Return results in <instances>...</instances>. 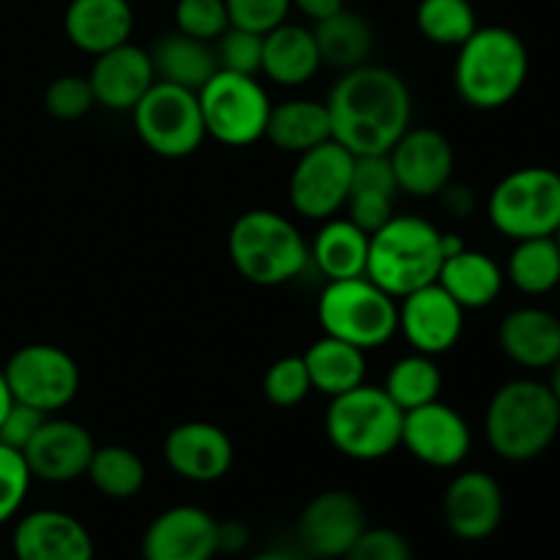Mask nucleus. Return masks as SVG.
<instances>
[{
    "label": "nucleus",
    "instance_id": "nucleus-1",
    "mask_svg": "<svg viewBox=\"0 0 560 560\" xmlns=\"http://www.w3.org/2000/svg\"><path fill=\"white\" fill-rule=\"evenodd\" d=\"M331 140L353 156H383L410 129L413 96L397 71L364 63L342 71L326 98Z\"/></svg>",
    "mask_w": 560,
    "mask_h": 560
},
{
    "label": "nucleus",
    "instance_id": "nucleus-2",
    "mask_svg": "<svg viewBox=\"0 0 560 560\" xmlns=\"http://www.w3.org/2000/svg\"><path fill=\"white\" fill-rule=\"evenodd\" d=\"M457 49L454 88L468 107L490 113L520 96L528 80L530 58L517 33L501 25L476 27Z\"/></svg>",
    "mask_w": 560,
    "mask_h": 560
},
{
    "label": "nucleus",
    "instance_id": "nucleus-3",
    "mask_svg": "<svg viewBox=\"0 0 560 560\" xmlns=\"http://www.w3.org/2000/svg\"><path fill=\"white\" fill-rule=\"evenodd\" d=\"M560 402L550 386L530 377L509 381L492 394L485 413V435L506 463H530L556 443Z\"/></svg>",
    "mask_w": 560,
    "mask_h": 560
},
{
    "label": "nucleus",
    "instance_id": "nucleus-4",
    "mask_svg": "<svg viewBox=\"0 0 560 560\" xmlns=\"http://www.w3.org/2000/svg\"><path fill=\"white\" fill-rule=\"evenodd\" d=\"M235 271L257 288L293 282L310 266V244L288 217L268 208L241 213L228 233Z\"/></svg>",
    "mask_w": 560,
    "mask_h": 560
},
{
    "label": "nucleus",
    "instance_id": "nucleus-5",
    "mask_svg": "<svg viewBox=\"0 0 560 560\" xmlns=\"http://www.w3.org/2000/svg\"><path fill=\"white\" fill-rule=\"evenodd\" d=\"M443 266V233L421 217L394 213L370 233L366 277L394 299L438 282Z\"/></svg>",
    "mask_w": 560,
    "mask_h": 560
},
{
    "label": "nucleus",
    "instance_id": "nucleus-6",
    "mask_svg": "<svg viewBox=\"0 0 560 560\" xmlns=\"http://www.w3.org/2000/svg\"><path fill=\"white\" fill-rule=\"evenodd\" d=\"M405 410L383 386H361L331 397L326 410V435L348 459L375 463L402 446Z\"/></svg>",
    "mask_w": 560,
    "mask_h": 560
},
{
    "label": "nucleus",
    "instance_id": "nucleus-7",
    "mask_svg": "<svg viewBox=\"0 0 560 560\" xmlns=\"http://www.w3.org/2000/svg\"><path fill=\"white\" fill-rule=\"evenodd\" d=\"M317 320L328 337L355 345L366 353L383 348L399 331V306L394 295L364 273L328 282L317 301Z\"/></svg>",
    "mask_w": 560,
    "mask_h": 560
},
{
    "label": "nucleus",
    "instance_id": "nucleus-8",
    "mask_svg": "<svg viewBox=\"0 0 560 560\" xmlns=\"http://www.w3.org/2000/svg\"><path fill=\"white\" fill-rule=\"evenodd\" d=\"M492 228L512 241L545 238L560 228V173L523 167L495 184L487 200Z\"/></svg>",
    "mask_w": 560,
    "mask_h": 560
},
{
    "label": "nucleus",
    "instance_id": "nucleus-9",
    "mask_svg": "<svg viewBox=\"0 0 560 560\" xmlns=\"http://www.w3.org/2000/svg\"><path fill=\"white\" fill-rule=\"evenodd\" d=\"M206 135L230 148H244L266 140L271 98L257 77L217 69V74L197 91Z\"/></svg>",
    "mask_w": 560,
    "mask_h": 560
},
{
    "label": "nucleus",
    "instance_id": "nucleus-10",
    "mask_svg": "<svg viewBox=\"0 0 560 560\" xmlns=\"http://www.w3.org/2000/svg\"><path fill=\"white\" fill-rule=\"evenodd\" d=\"M142 145L164 159H186L206 140L197 91L156 80L131 109Z\"/></svg>",
    "mask_w": 560,
    "mask_h": 560
},
{
    "label": "nucleus",
    "instance_id": "nucleus-11",
    "mask_svg": "<svg viewBox=\"0 0 560 560\" xmlns=\"http://www.w3.org/2000/svg\"><path fill=\"white\" fill-rule=\"evenodd\" d=\"M355 156L337 140H326L299 153L288 180L290 206L299 217L326 222L345 208L353 180Z\"/></svg>",
    "mask_w": 560,
    "mask_h": 560
},
{
    "label": "nucleus",
    "instance_id": "nucleus-12",
    "mask_svg": "<svg viewBox=\"0 0 560 560\" xmlns=\"http://www.w3.org/2000/svg\"><path fill=\"white\" fill-rule=\"evenodd\" d=\"M3 375L14 402L31 405L47 416L71 405L80 392V366L58 345H25L11 353Z\"/></svg>",
    "mask_w": 560,
    "mask_h": 560
},
{
    "label": "nucleus",
    "instance_id": "nucleus-13",
    "mask_svg": "<svg viewBox=\"0 0 560 560\" xmlns=\"http://www.w3.org/2000/svg\"><path fill=\"white\" fill-rule=\"evenodd\" d=\"M366 528L364 503L348 490H328L312 498L301 512L299 539L310 558L339 560Z\"/></svg>",
    "mask_w": 560,
    "mask_h": 560
},
{
    "label": "nucleus",
    "instance_id": "nucleus-14",
    "mask_svg": "<svg viewBox=\"0 0 560 560\" xmlns=\"http://www.w3.org/2000/svg\"><path fill=\"white\" fill-rule=\"evenodd\" d=\"M388 162H392L399 191L430 200L441 195L443 186L454 178L457 159H454V145L443 131L419 126V129H408L394 142Z\"/></svg>",
    "mask_w": 560,
    "mask_h": 560
},
{
    "label": "nucleus",
    "instance_id": "nucleus-15",
    "mask_svg": "<svg viewBox=\"0 0 560 560\" xmlns=\"http://www.w3.org/2000/svg\"><path fill=\"white\" fill-rule=\"evenodd\" d=\"M470 443L474 435L465 416L441 399L405 413L402 446L430 468L446 470L463 465L470 454Z\"/></svg>",
    "mask_w": 560,
    "mask_h": 560
},
{
    "label": "nucleus",
    "instance_id": "nucleus-16",
    "mask_svg": "<svg viewBox=\"0 0 560 560\" xmlns=\"http://www.w3.org/2000/svg\"><path fill=\"white\" fill-rule=\"evenodd\" d=\"M399 331L416 353L443 355L459 342L465 328V310L438 282L402 295Z\"/></svg>",
    "mask_w": 560,
    "mask_h": 560
},
{
    "label": "nucleus",
    "instance_id": "nucleus-17",
    "mask_svg": "<svg viewBox=\"0 0 560 560\" xmlns=\"http://www.w3.org/2000/svg\"><path fill=\"white\" fill-rule=\"evenodd\" d=\"M96 443L91 432L71 419H44L36 435L31 438L22 454L33 479L49 485H66L88 474Z\"/></svg>",
    "mask_w": 560,
    "mask_h": 560
},
{
    "label": "nucleus",
    "instance_id": "nucleus-18",
    "mask_svg": "<svg viewBox=\"0 0 560 560\" xmlns=\"http://www.w3.org/2000/svg\"><path fill=\"white\" fill-rule=\"evenodd\" d=\"M235 446L222 427L211 421H184L164 438V463L186 481L211 485L233 468Z\"/></svg>",
    "mask_w": 560,
    "mask_h": 560
},
{
    "label": "nucleus",
    "instance_id": "nucleus-19",
    "mask_svg": "<svg viewBox=\"0 0 560 560\" xmlns=\"http://www.w3.org/2000/svg\"><path fill=\"white\" fill-rule=\"evenodd\" d=\"M219 552V523L200 506H173L142 534V560H211Z\"/></svg>",
    "mask_w": 560,
    "mask_h": 560
},
{
    "label": "nucleus",
    "instance_id": "nucleus-20",
    "mask_svg": "<svg viewBox=\"0 0 560 560\" xmlns=\"http://www.w3.org/2000/svg\"><path fill=\"white\" fill-rule=\"evenodd\" d=\"M446 528L463 541L490 539L503 520V490L487 470L454 476L443 495Z\"/></svg>",
    "mask_w": 560,
    "mask_h": 560
},
{
    "label": "nucleus",
    "instance_id": "nucleus-21",
    "mask_svg": "<svg viewBox=\"0 0 560 560\" xmlns=\"http://www.w3.org/2000/svg\"><path fill=\"white\" fill-rule=\"evenodd\" d=\"M16 560H93V539L85 525L58 509H38L16 523Z\"/></svg>",
    "mask_w": 560,
    "mask_h": 560
},
{
    "label": "nucleus",
    "instance_id": "nucleus-22",
    "mask_svg": "<svg viewBox=\"0 0 560 560\" xmlns=\"http://www.w3.org/2000/svg\"><path fill=\"white\" fill-rule=\"evenodd\" d=\"M88 80H91L96 104L113 109V113H131L135 104L148 93V88L156 82V71H153L151 52L126 42L96 55Z\"/></svg>",
    "mask_w": 560,
    "mask_h": 560
},
{
    "label": "nucleus",
    "instance_id": "nucleus-23",
    "mask_svg": "<svg viewBox=\"0 0 560 560\" xmlns=\"http://www.w3.org/2000/svg\"><path fill=\"white\" fill-rule=\"evenodd\" d=\"M498 345L525 370H550L560 359V317L539 306H520L498 326Z\"/></svg>",
    "mask_w": 560,
    "mask_h": 560
},
{
    "label": "nucleus",
    "instance_id": "nucleus-24",
    "mask_svg": "<svg viewBox=\"0 0 560 560\" xmlns=\"http://www.w3.org/2000/svg\"><path fill=\"white\" fill-rule=\"evenodd\" d=\"M63 31L77 49L96 58L129 42L135 31V11L129 0H71L63 16Z\"/></svg>",
    "mask_w": 560,
    "mask_h": 560
},
{
    "label": "nucleus",
    "instance_id": "nucleus-25",
    "mask_svg": "<svg viewBox=\"0 0 560 560\" xmlns=\"http://www.w3.org/2000/svg\"><path fill=\"white\" fill-rule=\"evenodd\" d=\"M323 66L315 33L310 27L282 22L273 31L262 33L260 71L271 82L284 88H299L310 82Z\"/></svg>",
    "mask_w": 560,
    "mask_h": 560
},
{
    "label": "nucleus",
    "instance_id": "nucleus-26",
    "mask_svg": "<svg viewBox=\"0 0 560 560\" xmlns=\"http://www.w3.org/2000/svg\"><path fill=\"white\" fill-rule=\"evenodd\" d=\"M399 195L388 153L383 156H355L353 180L348 195V219H353L361 230L375 233L377 228L394 217V200Z\"/></svg>",
    "mask_w": 560,
    "mask_h": 560
},
{
    "label": "nucleus",
    "instance_id": "nucleus-27",
    "mask_svg": "<svg viewBox=\"0 0 560 560\" xmlns=\"http://www.w3.org/2000/svg\"><path fill=\"white\" fill-rule=\"evenodd\" d=\"M503 268L492 260L490 255L476 249H459L457 255L443 257V266L438 271V284L463 306L468 310H485L501 295Z\"/></svg>",
    "mask_w": 560,
    "mask_h": 560
},
{
    "label": "nucleus",
    "instance_id": "nucleus-28",
    "mask_svg": "<svg viewBox=\"0 0 560 560\" xmlns=\"http://www.w3.org/2000/svg\"><path fill=\"white\" fill-rule=\"evenodd\" d=\"M366 255H370V233L361 230L353 219H326L310 246V262H315L328 282L364 277Z\"/></svg>",
    "mask_w": 560,
    "mask_h": 560
},
{
    "label": "nucleus",
    "instance_id": "nucleus-29",
    "mask_svg": "<svg viewBox=\"0 0 560 560\" xmlns=\"http://www.w3.org/2000/svg\"><path fill=\"white\" fill-rule=\"evenodd\" d=\"M304 364L310 372L312 392H320L326 397H339V394L366 383L364 350L337 337H328V334H323L317 342L306 348Z\"/></svg>",
    "mask_w": 560,
    "mask_h": 560
},
{
    "label": "nucleus",
    "instance_id": "nucleus-30",
    "mask_svg": "<svg viewBox=\"0 0 560 560\" xmlns=\"http://www.w3.org/2000/svg\"><path fill=\"white\" fill-rule=\"evenodd\" d=\"M266 140L284 153H304L320 142L331 140V118L326 102L315 98H290L271 107L266 126Z\"/></svg>",
    "mask_w": 560,
    "mask_h": 560
},
{
    "label": "nucleus",
    "instance_id": "nucleus-31",
    "mask_svg": "<svg viewBox=\"0 0 560 560\" xmlns=\"http://www.w3.org/2000/svg\"><path fill=\"white\" fill-rule=\"evenodd\" d=\"M151 60L156 80L173 82L189 91H200L219 69L217 52L208 47V42L191 38L180 31L159 38L151 49Z\"/></svg>",
    "mask_w": 560,
    "mask_h": 560
},
{
    "label": "nucleus",
    "instance_id": "nucleus-32",
    "mask_svg": "<svg viewBox=\"0 0 560 560\" xmlns=\"http://www.w3.org/2000/svg\"><path fill=\"white\" fill-rule=\"evenodd\" d=\"M312 33H315L323 63L334 66L339 71H350L370 63V55L375 49V33H372L370 22L355 14V11H337L334 16L315 22Z\"/></svg>",
    "mask_w": 560,
    "mask_h": 560
},
{
    "label": "nucleus",
    "instance_id": "nucleus-33",
    "mask_svg": "<svg viewBox=\"0 0 560 560\" xmlns=\"http://www.w3.org/2000/svg\"><path fill=\"white\" fill-rule=\"evenodd\" d=\"M509 282L525 295H545L560 284V249L552 235L525 238L509 255Z\"/></svg>",
    "mask_w": 560,
    "mask_h": 560
},
{
    "label": "nucleus",
    "instance_id": "nucleus-34",
    "mask_svg": "<svg viewBox=\"0 0 560 560\" xmlns=\"http://www.w3.org/2000/svg\"><path fill=\"white\" fill-rule=\"evenodd\" d=\"M383 392L408 413V410L441 399L443 372L432 355L416 353L413 350L410 355L394 361V366L386 375V383H383Z\"/></svg>",
    "mask_w": 560,
    "mask_h": 560
},
{
    "label": "nucleus",
    "instance_id": "nucleus-35",
    "mask_svg": "<svg viewBox=\"0 0 560 560\" xmlns=\"http://www.w3.org/2000/svg\"><path fill=\"white\" fill-rule=\"evenodd\" d=\"M85 476L104 498L129 501L145 487V463L140 459V454L118 446V443L102 448L96 446Z\"/></svg>",
    "mask_w": 560,
    "mask_h": 560
},
{
    "label": "nucleus",
    "instance_id": "nucleus-36",
    "mask_svg": "<svg viewBox=\"0 0 560 560\" xmlns=\"http://www.w3.org/2000/svg\"><path fill=\"white\" fill-rule=\"evenodd\" d=\"M416 25L427 42L438 47H459L479 27L470 0H421Z\"/></svg>",
    "mask_w": 560,
    "mask_h": 560
},
{
    "label": "nucleus",
    "instance_id": "nucleus-37",
    "mask_svg": "<svg viewBox=\"0 0 560 560\" xmlns=\"http://www.w3.org/2000/svg\"><path fill=\"white\" fill-rule=\"evenodd\" d=\"M262 394L277 408H295L312 394L310 372L304 355H282L273 361L262 377Z\"/></svg>",
    "mask_w": 560,
    "mask_h": 560
},
{
    "label": "nucleus",
    "instance_id": "nucleus-38",
    "mask_svg": "<svg viewBox=\"0 0 560 560\" xmlns=\"http://www.w3.org/2000/svg\"><path fill=\"white\" fill-rule=\"evenodd\" d=\"M44 107L58 120H77L96 107L91 80L82 74H60L44 91Z\"/></svg>",
    "mask_w": 560,
    "mask_h": 560
},
{
    "label": "nucleus",
    "instance_id": "nucleus-39",
    "mask_svg": "<svg viewBox=\"0 0 560 560\" xmlns=\"http://www.w3.org/2000/svg\"><path fill=\"white\" fill-rule=\"evenodd\" d=\"M175 25L186 36L213 42L230 27L228 5H224V0H178L175 3Z\"/></svg>",
    "mask_w": 560,
    "mask_h": 560
},
{
    "label": "nucleus",
    "instance_id": "nucleus-40",
    "mask_svg": "<svg viewBox=\"0 0 560 560\" xmlns=\"http://www.w3.org/2000/svg\"><path fill=\"white\" fill-rule=\"evenodd\" d=\"M31 468L20 448L0 443V525L9 523L25 503L31 490Z\"/></svg>",
    "mask_w": 560,
    "mask_h": 560
},
{
    "label": "nucleus",
    "instance_id": "nucleus-41",
    "mask_svg": "<svg viewBox=\"0 0 560 560\" xmlns=\"http://www.w3.org/2000/svg\"><path fill=\"white\" fill-rule=\"evenodd\" d=\"M219 47L217 52L219 69L238 71V74L255 77L262 63V36L255 31H244V27L230 25L222 36L217 38Z\"/></svg>",
    "mask_w": 560,
    "mask_h": 560
},
{
    "label": "nucleus",
    "instance_id": "nucleus-42",
    "mask_svg": "<svg viewBox=\"0 0 560 560\" xmlns=\"http://www.w3.org/2000/svg\"><path fill=\"white\" fill-rule=\"evenodd\" d=\"M230 14V25L244 27V31L268 33L288 20L290 0H224Z\"/></svg>",
    "mask_w": 560,
    "mask_h": 560
},
{
    "label": "nucleus",
    "instance_id": "nucleus-43",
    "mask_svg": "<svg viewBox=\"0 0 560 560\" xmlns=\"http://www.w3.org/2000/svg\"><path fill=\"white\" fill-rule=\"evenodd\" d=\"M345 560H413V550L399 530L366 528Z\"/></svg>",
    "mask_w": 560,
    "mask_h": 560
},
{
    "label": "nucleus",
    "instance_id": "nucleus-44",
    "mask_svg": "<svg viewBox=\"0 0 560 560\" xmlns=\"http://www.w3.org/2000/svg\"><path fill=\"white\" fill-rule=\"evenodd\" d=\"M44 419H47V413H42V410L14 402L9 408V413H5V419L0 421V443L22 452L31 443V438L38 432V427L44 424Z\"/></svg>",
    "mask_w": 560,
    "mask_h": 560
},
{
    "label": "nucleus",
    "instance_id": "nucleus-45",
    "mask_svg": "<svg viewBox=\"0 0 560 560\" xmlns=\"http://www.w3.org/2000/svg\"><path fill=\"white\" fill-rule=\"evenodd\" d=\"M441 208L454 219H468L476 211V195L468 184H459V180H448L446 186L438 195Z\"/></svg>",
    "mask_w": 560,
    "mask_h": 560
},
{
    "label": "nucleus",
    "instance_id": "nucleus-46",
    "mask_svg": "<svg viewBox=\"0 0 560 560\" xmlns=\"http://www.w3.org/2000/svg\"><path fill=\"white\" fill-rule=\"evenodd\" d=\"M249 545V530L244 523H219V552H238Z\"/></svg>",
    "mask_w": 560,
    "mask_h": 560
},
{
    "label": "nucleus",
    "instance_id": "nucleus-47",
    "mask_svg": "<svg viewBox=\"0 0 560 560\" xmlns=\"http://www.w3.org/2000/svg\"><path fill=\"white\" fill-rule=\"evenodd\" d=\"M290 3H293L301 14L310 16L312 22H320L345 9V0H290Z\"/></svg>",
    "mask_w": 560,
    "mask_h": 560
},
{
    "label": "nucleus",
    "instance_id": "nucleus-48",
    "mask_svg": "<svg viewBox=\"0 0 560 560\" xmlns=\"http://www.w3.org/2000/svg\"><path fill=\"white\" fill-rule=\"evenodd\" d=\"M11 405H14V397H11V388H9V383H5L3 370H0V421L5 419V413H9Z\"/></svg>",
    "mask_w": 560,
    "mask_h": 560
},
{
    "label": "nucleus",
    "instance_id": "nucleus-49",
    "mask_svg": "<svg viewBox=\"0 0 560 560\" xmlns=\"http://www.w3.org/2000/svg\"><path fill=\"white\" fill-rule=\"evenodd\" d=\"M252 560H299V556H293L290 550H266L260 556H255Z\"/></svg>",
    "mask_w": 560,
    "mask_h": 560
},
{
    "label": "nucleus",
    "instance_id": "nucleus-50",
    "mask_svg": "<svg viewBox=\"0 0 560 560\" xmlns=\"http://www.w3.org/2000/svg\"><path fill=\"white\" fill-rule=\"evenodd\" d=\"M547 386H550L552 397H556L560 402V359L550 366V383H547Z\"/></svg>",
    "mask_w": 560,
    "mask_h": 560
},
{
    "label": "nucleus",
    "instance_id": "nucleus-51",
    "mask_svg": "<svg viewBox=\"0 0 560 560\" xmlns=\"http://www.w3.org/2000/svg\"><path fill=\"white\" fill-rule=\"evenodd\" d=\"M552 238H556V244H558V249H560V228L556 230V235H552Z\"/></svg>",
    "mask_w": 560,
    "mask_h": 560
},
{
    "label": "nucleus",
    "instance_id": "nucleus-52",
    "mask_svg": "<svg viewBox=\"0 0 560 560\" xmlns=\"http://www.w3.org/2000/svg\"><path fill=\"white\" fill-rule=\"evenodd\" d=\"M310 560H328V558H310Z\"/></svg>",
    "mask_w": 560,
    "mask_h": 560
}]
</instances>
